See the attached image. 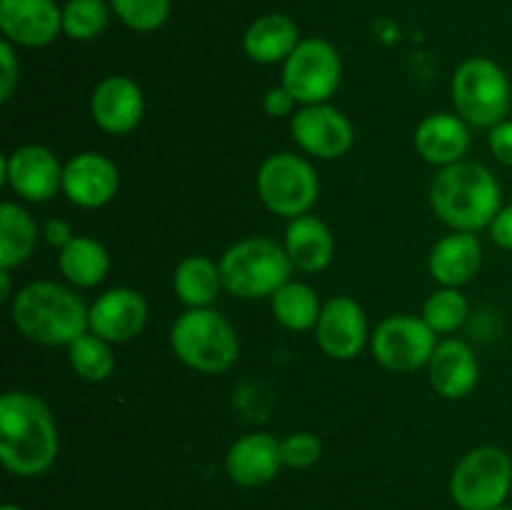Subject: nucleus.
<instances>
[{"mask_svg":"<svg viewBox=\"0 0 512 510\" xmlns=\"http://www.w3.org/2000/svg\"><path fill=\"white\" fill-rule=\"evenodd\" d=\"M258 198L278 218H300L310 213L320 195L313 165L295 153H273L263 160L255 178Z\"/></svg>","mask_w":512,"mask_h":510,"instance_id":"8","label":"nucleus"},{"mask_svg":"<svg viewBox=\"0 0 512 510\" xmlns=\"http://www.w3.org/2000/svg\"><path fill=\"white\" fill-rule=\"evenodd\" d=\"M343 80L338 48L325 38H303L283 63L280 83L300 105L328 103Z\"/></svg>","mask_w":512,"mask_h":510,"instance_id":"9","label":"nucleus"},{"mask_svg":"<svg viewBox=\"0 0 512 510\" xmlns=\"http://www.w3.org/2000/svg\"><path fill=\"white\" fill-rule=\"evenodd\" d=\"M0 33L15 48H45L63 33L55 0H0Z\"/></svg>","mask_w":512,"mask_h":510,"instance_id":"14","label":"nucleus"},{"mask_svg":"<svg viewBox=\"0 0 512 510\" xmlns=\"http://www.w3.org/2000/svg\"><path fill=\"white\" fill-rule=\"evenodd\" d=\"M430 208L440 223L458 233H480L490 228L503 210V188L493 170L475 160L440 168L430 183Z\"/></svg>","mask_w":512,"mask_h":510,"instance_id":"2","label":"nucleus"},{"mask_svg":"<svg viewBox=\"0 0 512 510\" xmlns=\"http://www.w3.org/2000/svg\"><path fill=\"white\" fill-rule=\"evenodd\" d=\"M10 315L23 338L48 348H68L90 330V308L83 298L53 280L23 285L10 303Z\"/></svg>","mask_w":512,"mask_h":510,"instance_id":"3","label":"nucleus"},{"mask_svg":"<svg viewBox=\"0 0 512 510\" xmlns=\"http://www.w3.org/2000/svg\"><path fill=\"white\" fill-rule=\"evenodd\" d=\"M488 148L498 163L512 168V118H505L488 133Z\"/></svg>","mask_w":512,"mask_h":510,"instance_id":"34","label":"nucleus"},{"mask_svg":"<svg viewBox=\"0 0 512 510\" xmlns=\"http://www.w3.org/2000/svg\"><path fill=\"white\" fill-rule=\"evenodd\" d=\"M512 490V458L498 445L465 453L450 475V498L460 510H495Z\"/></svg>","mask_w":512,"mask_h":510,"instance_id":"7","label":"nucleus"},{"mask_svg":"<svg viewBox=\"0 0 512 510\" xmlns=\"http://www.w3.org/2000/svg\"><path fill=\"white\" fill-rule=\"evenodd\" d=\"M435 348H438V335L420 315H388L370 335L373 358L393 373H413V370L428 368Z\"/></svg>","mask_w":512,"mask_h":510,"instance_id":"10","label":"nucleus"},{"mask_svg":"<svg viewBox=\"0 0 512 510\" xmlns=\"http://www.w3.org/2000/svg\"><path fill=\"white\" fill-rule=\"evenodd\" d=\"M280 448H283V463L295 470L310 468L323 455V443L313 433H290L288 438L280 440Z\"/></svg>","mask_w":512,"mask_h":510,"instance_id":"32","label":"nucleus"},{"mask_svg":"<svg viewBox=\"0 0 512 510\" xmlns=\"http://www.w3.org/2000/svg\"><path fill=\"white\" fill-rule=\"evenodd\" d=\"M0 510H23V508H20V505H3V508H0Z\"/></svg>","mask_w":512,"mask_h":510,"instance_id":"39","label":"nucleus"},{"mask_svg":"<svg viewBox=\"0 0 512 510\" xmlns=\"http://www.w3.org/2000/svg\"><path fill=\"white\" fill-rule=\"evenodd\" d=\"M428 378L440 398L460 400L475 390L480 380V363L465 340H440L428 363Z\"/></svg>","mask_w":512,"mask_h":510,"instance_id":"19","label":"nucleus"},{"mask_svg":"<svg viewBox=\"0 0 512 510\" xmlns=\"http://www.w3.org/2000/svg\"><path fill=\"white\" fill-rule=\"evenodd\" d=\"M470 315V305L460 288H440L423 303L420 318L430 325L435 335H450L465 325Z\"/></svg>","mask_w":512,"mask_h":510,"instance_id":"29","label":"nucleus"},{"mask_svg":"<svg viewBox=\"0 0 512 510\" xmlns=\"http://www.w3.org/2000/svg\"><path fill=\"white\" fill-rule=\"evenodd\" d=\"M120 190V170L108 155L85 150L63 168V195L73 205L95 210L108 205Z\"/></svg>","mask_w":512,"mask_h":510,"instance_id":"15","label":"nucleus"},{"mask_svg":"<svg viewBox=\"0 0 512 510\" xmlns=\"http://www.w3.org/2000/svg\"><path fill=\"white\" fill-rule=\"evenodd\" d=\"M170 348L190 370L215 375L233 368L240 355L238 333L213 308H188L170 328Z\"/></svg>","mask_w":512,"mask_h":510,"instance_id":"4","label":"nucleus"},{"mask_svg":"<svg viewBox=\"0 0 512 510\" xmlns=\"http://www.w3.org/2000/svg\"><path fill=\"white\" fill-rule=\"evenodd\" d=\"M495 510H512V505H500V508H495Z\"/></svg>","mask_w":512,"mask_h":510,"instance_id":"40","label":"nucleus"},{"mask_svg":"<svg viewBox=\"0 0 512 510\" xmlns=\"http://www.w3.org/2000/svg\"><path fill=\"white\" fill-rule=\"evenodd\" d=\"M43 238H45V243L48 245H53V248H65V245L70 243V240L75 238V233H73V228H70L68 223H65V220H60V218H50L48 223L43 225Z\"/></svg>","mask_w":512,"mask_h":510,"instance_id":"37","label":"nucleus"},{"mask_svg":"<svg viewBox=\"0 0 512 510\" xmlns=\"http://www.w3.org/2000/svg\"><path fill=\"white\" fill-rule=\"evenodd\" d=\"M283 448L270 433H248L230 445L225 455V473L240 488H260L283 468Z\"/></svg>","mask_w":512,"mask_h":510,"instance_id":"18","label":"nucleus"},{"mask_svg":"<svg viewBox=\"0 0 512 510\" xmlns=\"http://www.w3.org/2000/svg\"><path fill=\"white\" fill-rule=\"evenodd\" d=\"M283 245L293 268L303 270V273L325 270L335 253V238L330 228L310 213L290 220L285 228Z\"/></svg>","mask_w":512,"mask_h":510,"instance_id":"22","label":"nucleus"},{"mask_svg":"<svg viewBox=\"0 0 512 510\" xmlns=\"http://www.w3.org/2000/svg\"><path fill=\"white\" fill-rule=\"evenodd\" d=\"M68 360L73 373L88 383H103L115 370L113 343L103 340L95 333H83L78 340L68 345Z\"/></svg>","mask_w":512,"mask_h":510,"instance_id":"28","label":"nucleus"},{"mask_svg":"<svg viewBox=\"0 0 512 510\" xmlns=\"http://www.w3.org/2000/svg\"><path fill=\"white\" fill-rule=\"evenodd\" d=\"M20 83V60L15 55V45L3 40L0 43V100L8 103Z\"/></svg>","mask_w":512,"mask_h":510,"instance_id":"33","label":"nucleus"},{"mask_svg":"<svg viewBox=\"0 0 512 510\" xmlns=\"http://www.w3.org/2000/svg\"><path fill=\"white\" fill-rule=\"evenodd\" d=\"M290 135L303 153L320 160L343 158L355 143L350 118L330 103L303 105L290 120Z\"/></svg>","mask_w":512,"mask_h":510,"instance_id":"12","label":"nucleus"},{"mask_svg":"<svg viewBox=\"0 0 512 510\" xmlns=\"http://www.w3.org/2000/svg\"><path fill=\"white\" fill-rule=\"evenodd\" d=\"M270 310H273L278 325H283L285 330H290V333H305V330H315L323 303H320L318 293L310 285L298 283V280H288L270 298Z\"/></svg>","mask_w":512,"mask_h":510,"instance_id":"27","label":"nucleus"},{"mask_svg":"<svg viewBox=\"0 0 512 510\" xmlns=\"http://www.w3.org/2000/svg\"><path fill=\"white\" fill-rule=\"evenodd\" d=\"M483 245L475 233H458L440 238L428 255V270L440 288H463L480 273Z\"/></svg>","mask_w":512,"mask_h":510,"instance_id":"21","label":"nucleus"},{"mask_svg":"<svg viewBox=\"0 0 512 510\" xmlns=\"http://www.w3.org/2000/svg\"><path fill=\"white\" fill-rule=\"evenodd\" d=\"M315 340L328 358H358L360 350L370 340L363 305L350 295H335L328 303H323L318 325H315Z\"/></svg>","mask_w":512,"mask_h":510,"instance_id":"13","label":"nucleus"},{"mask_svg":"<svg viewBox=\"0 0 512 510\" xmlns=\"http://www.w3.org/2000/svg\"><path fill=\"white\" fill-rule=\"evenodd\" d=\"M413 143L425 163L448 168L468 155L470 128L458 113H430L415 128Z\"/></svg>","mask_w":512,"mask_h":510,"instance_id":"20","label":"nucleus"},{"mask_svg":"<svg viewBox=\"0 0 512 510\" xmlns=\"http://www.w3.org/2000/svg\"><path fill=\"white\" fill-rule=\"evenodd\" d=\"M298 105H300L298 100L290 95V90L285 88L283 83L273 85V88H270L263 98V110L270 115V118H285V115H295L298 113V110H295Z\"/></svg>","mask_w":512,"mask_h":510,"instance_id":"35","label":"nucleus"},{"mask_svg":"<svg viewBox=\"0 0 512 510\" xmlns=\"http://www.w3.org/2000/svg\"><path fill=\"white\" fill-rule=\"evenodd\" d=\"M290 273L293 263L285 253V245L263 235L238 240L220 258L223 288L243 300L273 298L288 283Z\"/></svg>","mask_w":512,"mask_h":510,"instance_id":"5","label":"nucleus"},{"mask_svg":"<svg viewBox=\"0 0 512 510\" xmlns=\"http://www.w3.org/2000/svg\"><path fill=\"white\" fill-rule=\"evenodd\" d=\"M38 238V223L23 205H0V270H13L23 265L33 255Z\"/></svg>","mask_w":512,"mask_h":510,"instance_id":"26","label":"nucleus"},{"mask_svg":"<svg viewBox=\"0 0 512 510\" xmlns=\"http://www.w3.org/2000/svg\"><path fill=\"white\" fill-rule=\"evenodd\" d=\"M90 333L108 343H128L143 333L148 323V303L135 288H110L90 305Z\"/></svg>","mask_w":512,"mask_h":510,"instance_id":"17","label":"nucleus"},{"mask_svg":"<svg viewBox=\"0 0 512 510\" xmlns=\"http://www.w3.org/2000/svg\"><path fill=\"white\" fill-rule=\"evenodd\" d=\"M488 230H490V240H493L498 248L510 250L512 253V203L503 205V210L495 215V220L490 223Z\"/></svg>","mask_w":512,"mask_h":510,"instance_id":"36","label":"nucleus"},{"mask_svg":"<svg viewBox=\"0 0 512 510\" xmlns=\"http://www.w3.org/2000/svg\"><path fill=\"white\" fill-rule=\"evenodd\" d=\"M300 40L303 38L293 18L283 13H268L248 25L243 35V50L253 63L278 65L290 58Z\"/></svg>","mask_w":512,"mask_h":510,"instance_id":"23","label":"nucleus"},{"mask_svg":"<svg viewBox=\"0 0 512 510\" xmlns=\"http://www.w3.org/2000/svg\"><path fill=\"white\" fill-rule=\"evenodd\" d=\"M10 270H0V300H10Z\"/></svg>","mask_w":512,"mask_h":510,"instance_id":"38","label":"nucleus"},{"mask_svg":"<svg viewBox=\"0 0 512 510\" xmlns=\"http://www.w3.org/2000/svg\"><path fill=\"white\" fill-rule=\"evenodd\" d=\"M145 95L128 75H108L95 85L90 95L93 123L108 135H125L143 120Z\"/></svg>","mask_w":512,"mask_h":510,"instance_id":"16","label":"nucleus"},{"mask_svg":"<svg viewBox=\"0 0 512 510\" xmlns=\"http://www.w3.org/2000/svg\"><path fill=\"white\" fill-rule=\"evenodd\" d=\"M58 448V425L38 395L10 390L0 398V460L8 473L43 475L58 458Z\"/></svg>","mask_w":512,"mask_h":510,"instance_id":"1","label":"nucleus"},{"mask_svg":"<svg viewBox=\"0 0 512 510\" xmlns=\"http://www.w3.org/2000/svg\"><path fill=\"white\" fill-rule=\"evenodd\" d=\"M110 20V3L105 0H68L63 5V35L88 43L105 30Z\"/></svg>","mask_w":512,"mask_h":510,"instance_id":"30","label":"nucleus"},{"mask_svg":"<svg viewBox=\"0 0 512 510\" xmlns=\"http://www.w3.org/2000/svg\"><path fill=\"white\" fill-rule=\"evenodd\" d=\"M173 290L185 308H210L218 300L220 290H225L220 263L205 255H188L175 268Z\"/></svg>","mask_w":512,"mask_h":510,"instance_id":"24","label":"nucleus"},{"mask_svg":"<svg viewBox=\"0 0 512 510\" xmlns=\"http://www.w3.org/2000/svg\"><path fill=\"white\" fill-rule=\"evenodd\" d=\"M450 95L455 113L475 128H495L510 113L512 88L508 73L483 55L463 60L455 68Z\"/></svg>","mask_w":512,"mask_h":510,"instance_id":"6","label":"nucleus"},{"mask_svg":"<svg viewBox=\"0 0 512 510\" xmlns=\"http://www.w3.org/2000/svg\"><path fill=\"white\" fill-rule=\"evenodd\" d=\"M58 268L63 278L75 288H95L110 273V255L103 243L88 235H75L65 248H60Z\"/></svg>","mask_w":512,"mask_h":510,"instance_id":"25","label":"nucleus"},{"mask_svg":"<svg viewBox=\"0 0 512 510\" xmlns=\"http://www.w3.org/2000/svg\"><path fill=\"white\" fill-rule=\"evenodd\" d=\"M108 3L120 23L135 33H153L163 28L170 15V0H108Z\"/></svg>","mask_w":512,"mask_h":510,"instance_id":"31","label":"nucleus"},{"mask_svg":"<svg viewBox=\"0 0 512 510\" xmlns=\"http://www.w3.org/2000/svg\"><path fill=\"white\" fill-rule=\"evenodd\" d=\"M63 168L45 145H20L0 160V183L20 195V200L48 203L63 190Z\"/></svg>","mask_w":512,"mask_h":510,"instance_id":"11","label":"nucleus"}]
</instances>
